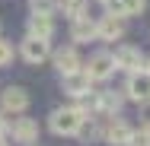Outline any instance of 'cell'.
<instances>
[{"label": "cell", "instance_id": "9", "mask_svg": "<svg viewBox=\"0 0 150 146\" xmlns=\"http://www.w3.org/2000/svg\"><path fill=\"white\" fill-rule=\"evenodd\" d=\"M125 32H128V19L125 16L105 13V16L96 19V41H121Z\"/></svg>", "mask_w": 150, "mask_h": 146}, {"label": "cell", "instance_id": "17", "mask_svg": "<svg viewBox=\"0 0 150 146\" xmlns=\"http://www.w3.org/2000/svg\"><path fill=\"white\" fill-rule=\"evenodd\" d=\"M58 10L67 19H77V16H90V3L86 0H58Z\"/></svg>", "mask_w": 150, "mask_h": 146}, {"label": "cell", "instance_id": "19", "mask_svg": "<svg viewBox=\"0 0 150 146\" xmlns=\"http://www.w3.org/2000/svg\"><path fill=\"white\" fill-rule=\"evenodd\" d=\"M125 146H150V130H147V127H134Z\"/></svg>", "mask_w": 150, "mask_h": 146}, {"label": "cell", "instance_id": "15", "mask_svg": "<svg viewBox=\"0 0 150 146\" xmlns=\"http://www.w3.org/2000/svg\"><path fill=\"white\" fill-rule=\"evenodd\" d=\"M70 41L74 45H90V41H96V19L93 16L70 19Z\"/></svg>", "mask_w": 150, "mask_h": 146}, {"label": "cell", "instance_id": "2", "mask_svg": "<svg viewBox=\"0 0 150 146\" xmlns=\"http://www.w3.org/2000/svg\"><path fill=\"white\" fill-rule=\"evenodd\" d=\"M83 105H86L90 117H102L105 121V117H118L121 115L125 95H121V89H102V92H93Z\"/></svg>", "mask_w": 150, "mask_h": 146}, {"label": "cell", "instance_id": "12", "mask_svg": "<svg viewBox=\"0 0 150 146\" xmlns=\"http://www.w3.org/2000/svg\"><path fill=\"white\" fill-rule=\"evenodd\" d=\"M131 130H134V127H131L125 117H105V121H102V143L125 146L128 137H131Z\"/></svg>", "mask_w": 150, "mask_h": 146}, {"label": "cell", "instance_id": "18", "mask_svg": "<svg viewBox=\"0 0 150 146\" xmlns=\"http://www.w3.org/2000/svg\"><path fill=\"white\" fill-rule=\"evenodd\" d=\"M13 60H16V48H13V41L0 38V70H3V67H10Z\"/></svg>", "mask_w": 150, "mask_h": 146}, {"label": "cell", "instance_id": "10", "mask_svg": "<svg viewBox=\"0 0 150 146\" xmlns=\"http://www.w3.org/2000/svg\"><path fill=\"white\" fill-rule=\"evenodd\" d=\"M144 51L137 48V45H118L115 51H112V60H115V70L121 73H134V70H144Z\"/></svg>", "mask_w": 150, "mask_h": 146}, {"label": "cell", "instance_id": "5", "mask_svg": "<svg viewBox=\"0 0 150 146\" xmlns=\"http://www.w3.org/2000/svg\"><path fill=\"white\" fill-rule=\"evenodd\" d=\"M6 133L13 137V143H23V146H35V143H38V137H42V127H38V121H35V117L16 115L13 121H10Z\"/></svg>", "mask_w": 150, "mask_h": 146}, {"label": "cell", "instance_id": "14", "mask_svg": "<svg viewBox=\"0 0 150 146\" xmlns=\"http://www.w3.org/2000/svg\"><path fill=\"white\" fill-rule=\"evenodd\" d=\"M99 3H102L105 13H112V16H125V19L141 16V13L147 10V0H99Z\"/></svg>", "mask_w": 150, "mask_h": 146}, {"label": "cell", "instance_id": "22", "mask_svg": "<svg viewBox=\"0 0 150 146\" xmlns=\"http://www.w3.org/2000/svg\"><path fill=\"white\" fill-rule=\"evenodd\" d=\"M6 127H10V117L0 111V137H6Z\"/></svg>", "mask_w": 150, "mask_h": 146}, {"label": "cell", "instance_id": "1", "mask_svg": "<svg viewBox=\"0 0 150 146\" xmlns=\"http://www.w3.org/2000/svg\"><path fill=\"white\" fill-rule=\"evenodd\" d=\"M86 117H90V111H86V105H83V102L61 105V108H54V111L48 115V127H51V133H54V137H77Z\"/></svg>", "mask_w": 150, "mask_h": 146}, {"label": "cell", "instance_id": "11", "mask_svg": "<svg viewBox=\"0 0 150 146\" xmlns=\"http://www.w3.org/2000/svg\"><path fill=\"white\" fill-rule=\"evenodd\" d=\"M51 60H54V70H58V76H70V73L83 70V57H80L77 45H70V48H58V51H51Z\"/></svg>", "mask_w": 150, "mask_h": 146}, {"label": "cell", "instance_id": "8", "mask_svg": "<svg viewBox=\"0 0 150 146\" xmlns=\"http://www.w3.org/2000/svg\"><path fill=\"white\" fill-rule=\"evenodd\" d=\"M61 89H64V95L67 98H74V102H86L93 92V80L83 73V70H77V73H70V76H61Z\"/></svg>", "mask_w": 150, "mask_h": 146}, {"label": "cell", "instance_id": "3", "mask_svg": "<svg viewBox=\"0 0 150 146\" xmlns=\"http://www.w3.org/2000/svg\"><path fill=\"white\" fill-rule=\"evenodd\" d=\"M83 73L96 83H109L115 76V60H112V51H93L90 60H83Z\"/></svg>", "mask_w": 150, "mask_h": 146}, {"label": "cell", "instance_id": "20", "mask_svg": "<svg viewBox=\"0 0 150 146\" xmlns=\"http://www.w3.org/2000/svg\"><path fill=\"white\" fill-rule=\"evenodd\" d=\"M32 13H54L58 10V0H29Z\"/></svg>", "mask_w": 150, "mask_h": 146}, {"label": "cell", "instance_id": "24", "mask_svg": "<svg viewBox=\"0 0 150 146\" xmlns=\"http://www.w3.org/2000/svg\"><path fill=\"white\" fill-rule=\"evenodd\" d=\"M0 146H10V143H6V137H0Z\"/></svg>", "mask_w": 150, "mask_h": 146}, {"label": "cell", "instance_id": "13", "mask_svg": "<svg viewBox=\"0 0 150 146\" xmlns=\"http://www.w3.org/2000/svg\"><path fill=\"white\" fill-rule=\"evenodd\" d=\"M54 13H29L26 19V35L29 38H54Z\"/></svg>", "mask_w": 150, "mask_h": 146}, {"label": "cell", "instance_id": "23", "mask_svg": "<svg viewBox=\"0 0 150 146\" xmlns=\"http://www.w3.org/2000/svg\"><path fill=\"white\" fill-rule=\"evenodd\" d=\"M144 70H147V73H150V54H147V57H144Z\"/></svg>", "mask_w": 150, "mask_h": 146}, {"label": "cell", "instance_id": "21", "mask_svg": "<svg viewBox=\"0 0 150 146\" xmlns=\"http://www.w3.org/2000/svg\"><path fill=\"white\" fill-rule=\"evenodd\" d=\"M141 127H147V130H150V102H147V105H141Z\"/></svg>", "mask_w": 150, "mask_h": 146}, {"label": "cell", "instance_id": "4", "mask_svg": "<svg viewBox=\"0 0 150 146\" xmlns=\"http://www.w3.org/2000/svg\"><path fill=\"white\" fill-rule=\"evenodd\" d=\"M125 102H137V105H147L150 102V73L147 70H134L125 76V86H121Z\"/></svg>", "mask_w": 150, "mask_h": 146}, {"label": "cell", "instance_id": "6", "mask_svg": "<svg viewBox=\"0 0 150 146\" xmlns=\"http://www.w3.org/2000/svg\"><path fill=\"white\" fill-rule=\"evenodd\" d=\"M51 51H54V48H51L48 38H29V35H26V38L19 41V51H16V54L26 60L29 67H42L45 60H51Z\"/></svg>", "mask_w": 150, "mask_h": 146}, {"label": "cell", "instance_id": "7", "mask_svg": "<svg viewBox=\"0 0 150 146\" xmlns=\"http://www.w3.org/2000/svg\"><path fill=\"white\" fill-rule=\"evenodd\" d=\"M29 92L23 86H6L3 92H0V111L3 115H10V117H16V115H26L29 111Z\"/></svg>", "mask_w": 150, "mask_h": 146}, {"label": "cell", "instance_id": "16", "mask_svg": "<svg viewBox=\"0 0 150 146\" xmlns=\"http://www.w3.org/2000/svg\"><path fill=\"white\" fill-rule=\"evenodd\" d=\"M77 137L83 143H102V117H86Z\"/></svg>", "mask_w": 150, "mask_h": 146}]
</instances>
